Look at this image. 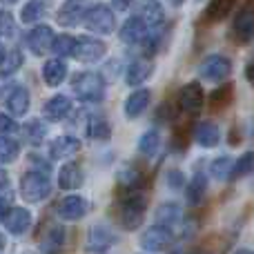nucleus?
<instances>
[{"instance_id": "nucleus-15", "label": "nucleus", "mask_w": 254, "mask_h": 254, "mask_svg": "<svg viewBox=\"0 0 254 254\" xmlns=\"http://www.w3.org/2000/svg\"><path fill=\"white\" fill-rule=\"evenodd\" d=\"M80 149V140L76 138V136H58V138L52 140V145H49V156L52 158H69L74 156L76 152Z\"/></svg>"}, {"instance_id": "nucleus-9", "label": "nucleus", "mask_w": 254, "mask_h": 254, "mask_svg": "<svg viewBox=\"0 0 254 254\" xmlns=\"http://www.w3.org/2000/svg\"><path fill=\"white\" fill-rule=\"evenodd\" d=\"M234 36L239 38V43L246 45L252 40L254 36V11L252 4H246V7L239 11V16L234 18Z\"/></svg>"}, {"instance_id": "nucleus-1", "label": "nucleus", "mask_w": 254, "mask_h": 254, "mask_svg": "<svg viewBox=\"0 0 254 254\" xmlns=\"http://www.w3.org/2000/svg\"><path fill=\"white\" fill-rule=\"evenodd\" d=\"M71 87H74V92L78 94L80 101H87V103L103 101V94H105V83H103V76L101 74H94V71H83V74H76Z\"/></svg>"}, {"instance_id": "nucleus-28", "label": "nucleus", "mask_w": 254, "mask_h": 254, "mask_svg": "<svg viewBox=\"0 0 254 254\" xmlns=\"http://www.w3.org/2000/svg\"><path fill=\"white\" fill-rule=\"evenodd\" d=\"M234 2L237 0H210V4H207L205 9V18L207 20H223L225 16L230 13V9L234 7Z\"/></svg>"}, {"instance_id": "nucleus-35", "label": "nucleus", "mask_w": 254, "mask_h": 254, "mask_svg": "<svg viewBox=\"0 0 254 254\" xmlns=\"http://www.w3.org/2000/svg\"><path fill=\"white\" fill-rule=\"evenodd\" d=\"M74 36H69V34H63V36H58V38H54L52 40V49H54V54L56 56H61V58H65V56H69L71 54V49H74Z\"/></svg>"}, {"instance_id": "nucleus-47", "label": "nucleus", "mask_w": 254, "mask_h": 254, "mask_svg": "<svg viewBox=\"0 0 254 254\" xmlns=\"http://www.w3.org/2000/svg\"><path fill=\"white\" fill-rule=\"evenodd\" d=\"M2 56H4V52H2V47H0V61H2Z\"/></svg>"}, {"instance_id": "nucleus-48", "label": "nucleus", "mask_w": 254, "mask_h": 254, "mask_svg": "<svg viewBox=\"0 0 254 254\" xmlns=\"http://www.w3.org/2000/svg\"><path fill=\"white\" fill-rule=\"evenodd\" d=\"M2 2H7V4H9V2H16V0H2Z\"/></svg>"}, {"instance_id": "nucleus-25", "label": "nucleus", "mask_w": 254, "mask_h": 254, "mask_svg": "<svg viewBox=\"0 0 254 254\" xmlns=\"http://www.w3.org/2000/svg\"><path fill=\"white\" fill-rule=\"evenodd\" d=\"M7 110L13 116H25L29 110V92L25 87H16L7 98Z\"/></svg>"}, {"instance_id": "nucleus-34", "label": "nucleus", "mask_w": 254, "mask_h": 254, "mask_svg": "<svg viewBox=\"0 0 254 254\" xmlns=\"http://www.w3.org/2000/svg\"><path fill=\"white\" fill-rule=\"evenodd\" d=\"M25 138L29 140L31 145H38V143H43V138H45V134H47V129H45V125L40 123V121H29V123L25 125Z\"/></svg>"}, {"instance_id": "nucleus-29", "label": "nucleus", "mask_w": 254, "mask_h": 254, "mask_svg": "<svg viewBox=\"0 0 254 254\" xmlns=\"http://www.w3.org/2000/svg\"><path fill=\"white\" fill-rule=\"evenodd\" d=\"M87 131H89V136L96 140H107L112 136V127L107 123V119H103V116H89Z\"/></svg>"}, {"instance_id": "nucleus-33", "label": "nucleus", "mask_w": 254, "mask_h": 254, "mask_svg": "<svg viewBox=\"0 0 254 254\" xmlns=\"http://www.w3.org/2000/svg\"><path fill=\"white\" fill-rule=\"evenodd\" d=\"M43 13H45V0H29V2L22 7L20 18L25 22H36Z\"/></svg>"}, {"instance_id": "nucleus-12", "label": "nucleus", "mask_w": 254, "mask_h": 254, "mask_svg": "<svg viewBox=\"0 0 254 254\" xmlns=\"http://www.w3.org/2000/svg\"><path fill=\"white\" fill-rule=\"evenodd\" d=\"M2 223L7 225V230L11 234H25L31 225V214L25 207H11V210H7Z\"/></svg>"}, {"instance_id": "nucleus-11", "label": "nucleus", "mask_w": 254, "mask_h": 254, "mask_svg": "<svg viewBox=\"0 0 254 254\" xmlns=\"http://www.w3.org/2000/svg\"><path fill=\"white\" fill-rule=\"evenodd\" d=\"M87 214V201L80 196H65L58 203V216L63 221H78Z\"/></svg>"}, {"instance_id": "nucleus-23", "label": "nucleus", "mask_w": 254, "mask_h": 254, "mask_svg": "<svg viewBox=\"0 0 254 254\" xmlns=\"http://www.w3.org/2000/svg\"><path fill=\"white\" fill-rule=\"evenodd\" d=\"M65 76H67V65L63 61H58V58L56 61H47L43 65V78L49 87H58L65 80Z\"/></svg>"}, {"instance_id": "nucleus-2", "label": "nucleus", "mask_w": 254, "mask_h": 254, "mask_svg": "<svg viewBox=\"0 0 254 254\" xmlns=\"http://www.w3.org/2000/svg\"><path fill=\"white\" fill-rule=\"evenodd\" d=\"M20 194L27 203H40L52 194V183H49L47 174L40 172H27L20 179Z\"/></svg>"}, {"instance_id": "nucleus-10", "label": "nucleus", "mask_w": 254, "mask_h": 254, "mask_svg": "<svg viewBox=\"0 0 254 254\" xmlns=\"http://www.w3.org/2000/svg\"><path fill=\"white\" fill-rule=\"evenodd\" d=\"M52 40H54V31L47 25H38L27 36V45H29V49L36 56H43L45 52H49L52 49Z\"/></svg>"}, {"instance_id": "nucleus-5", "label": "nucleus", "mask_w": 254, "mask_h": 254, "mask_svg": "<svg viewBox=\"0 0 254 254\" xmlns=\"http://www.w3.org/2000/svg\"><path fill=\"white\" fill-rule=\"evenodd\" d=\"M107 47L103 40L98 38H89V36H78L74 40V49H71V56H76L83 63H96L105 56Z\"/></svg>"}, {"instance_id": "nucleus-36", "label": "nucleus", "mask_w": 254, "mask_h": 254, "mask_svg": "<svg viewBox=\"0 0 254 254\" xmlns=\"http://www.w3.org/2000/svg\"><path fill=\"white\" fill-rule=\"evenodd\" d=\"M232 94H234V87L230 83H225V85H221L219 89H214L212 92V105L214 107H225L230 101H232Z\"/></svg>"}, {"instance_id": "nucleus-8", "label": "nucleus", "mask_w": 254, "mask_h": 254, "mask_svg": "<svg viewBox=\"0 0 254 254\" xmlns=\"http://www.w3.org/2000/svg\"><path fill=\"white\" fill-rule=\"evenodd\" d=\"M203 98H205V94H203L201 83H190V85H185V87L179 92L181 107H183L185 112H190V114H196V112L201 110V107H203Z\"/></svg>"}, {"instance_id": "nucleus-17", "label": "nucleus", "mask_w": 254, "mask_h": 254, "mask_svg": "<svg viewBox=\"0 0 254 254\" xmlns=\"http://www.w3.org/2000/svg\"><path fill=\"white\" fill-rule=\"evenodd\" d=\"M85 13V0H65L58 9V22L67 27H74Z\"/></svg>"}, {"instance_id": "nucleus-21", "label": "nucleus", "mask_w": 254, "mask_h": 254, "mask_svg": "<svg viewBox=\"0 0 254 254\" xmlns=\"http://www.w3.org/2000/svg\"><path fill=\"white\" fill-rule=\"evenodd\" d=\"M45 116L49 121H63L71 112V101L67 96H54L45 103Z\"/></svg>"}, {"instance_id": "nucleus-19", "label": "nucleus", "mask_w": 254, "mask_h": 254, "mask_svg": "<svg viewBox=\"0 0 254 254\" xmlns=\"http://www.w3.org/2000/svg\"><path fill=\"white\" fill-rule=\"evenodd\" d=\"M58 185L63 190H76L83 185V170H80L76 163H67L61 167V174H58Z\"/></svg>"}, {"instance_id": "nucleus-6", "label": "nucleus", "mask_w": 254, "mask_h": 254, "mask_svg": "<svg viewBox=\"0 0 254 254\" xmlns=\"http://www.w3.org/2000/svg\"><path fill=\"white\" fill-rule=\"evenodd\" d=\"M230 74H232V63L225 56H207L201 65V76L212 83L225 80Z\"/></svg>"}, {"instance_id": "nucleus-45", "label": "nucleus", "mask_w": 254, "mask_h": 254, "mask_svg": "<svg viewBox=\"0 0 254 254\" xmlns=\"http://www.w3.org/2000/svg\"><path fill=\"white\" fill-rule=\"evenodd\" d=\"M170 2H172V4H174V7H179V4H183V2H185V0H170Z\"/></svg>"}, {"instance_id": "nucleus-24", "label": "nucleus", "mask_w": 254, "mask_h": 254, "mask_svg": "<svg viewBox=\"0 0 254 254\" xmlns=\"http://www.w3.org/2000/svg\"><path fill=\"white\" fill-rule=\"evenodd\" d=\"M205 190H207V179L201 172H196V174L190 179V183L185 185V198H188L190 205H198V203L203 201Z\"/></svg>"}, {"instance_id": "nucleus-14", "label": "nucleus", "mask_w": 254, "mask_h": 254, "mask_svg": "<svg viewBox=\"0 0 254 254\" xmlns=\"http://www.w3.org/2000/svg\"><path fill=\"white\" fill-rule=\"evenodd\" d=\"M147 29L149 27L145 25L138 16H134V18H129L123 27H121V40H123L125 45H138V43H143L145 40Z\"/></svg>"}, {"instance_id": "nucleus-4", "label": "nucleus", "mask_w": 254, "mask_h": 254, "mask_svg": "<svg viewBox=\"0 0 254 254\" xmlns=\"http://www.w3.org/2000/svg\"><path fill=\"white\" fill-rule=\"evenodd\" d=\"M116 25L114 11L105 4H96L92 7L87 13H85V27L89 31H96V34H112Z\"/></svg>"}, {"instance_id": "nucleus-7", "label": "nucleus", "mask_w": 254, "mask_h": 254, "mask_svg": "<svg viewBox=\"0 0 254 254\" xmlns=\"http://www.w3.org/2000/svg\"><path fill=\"white\" fill-rule=\"evenodd\" d=\"M170 243H172V230L165 228V225H154V228H149L147 232L143 234V239H140V246L147 252L165 250Z\"/></svg>"}, {"instance_id": "nucleus-38", "label": "nucleus", "mask_w": 254, "mask_h": 254, "mask_svg": "<svg viewBox=\"0 0 254 254\" xmlns=\"http://www.w3.org/2000/svg\"><path fill=\"white\" fill-rule=\"evenodd\" d=\"M230 172H232V158L223 156L212 163V174H214L216 179H230Z\"/></svg>"}, {"instance_id": "nucleus-46", "label": "nucleus", "mask_w": 254, "mask_h": 254, "mask_svg": "<svg viewBox=\"0 0 254 254\" xmlns=\"http://www.w3.org/2000/svg\"><path fill=\"white\" fill-rule=\"evenodd\" d=\"M4 248V239H2V234H0V250Z\"/></svg>"}, {"instance_id": "nucleus-30", "label": "nucleus", "mask_w": 254, "mask_h": 254, "mask_svg": "<svg viewBox=\"0 0 254 254\" xmlns=\"http://www.w3.org/2000/svg\"><path fill=\"white\" fill-rule=\"evenodd\" d=\"M20 154V145L9 136H0V163H13Z\"/></svg>"}, {"instance_id": "nucleus-16", "label": "nucleus", "mask_w": 254, "mask_h": 254, "mask_svg": "<svg viewBox=\"0 0 254 254\" xmlns=\"http://www.w3.org/2000/svg\"><path fill=\"white\" fill-rule=\"evenodd\" d=\"M116 241V237L112 234V230L107 225H94L89 230V241H87V250L89 252H103Z\"/></svg>"}, {"instance_id": "nucleus-27", "label": "nucleus", "mask_w": 254, "mask_h": 254, "mask_svg": "<svg viewBox=\"0 0 254 254\" xmlns=\"http://www.w3.org/2000/svg\"><path fill=\"white\" fill-rule=\"evenodd\" d=\"M181 214H183V212H181V207L176 205V203H163L156 210V221H158V225L172 228L174 223L181 221Z\"/></svg>"}, {"instance_id": "nucleus-22", "label": "nucleus", "mask_w": 254, "mask_h": 254, "mask_svg": "<svg viewBox=\"0 0 254 254\" xmlns=\"http://www.w3.org/2000/svg\"><path fill=\"white\" fill-rule=\"evenodd\" d=\"M149 96H152V94H149L147 89H138V92L131 94V96L125 101V114H127V119H138V116L143 114L145 110H147Z\"/></svg>"}, {"instance_id": "nucleus-26", "label": "nucleus", "mask_w": 254, "mask_h": 254, "mask_svg": "<svg viewBox=\"0 0 254 254\" xmlns=\"http://www.w3.org/2000/svg\"><path fill=\"white\" fill-rule=\"evenodd\" d=\"M143 172L136 170V167H123L119 172V185L125 192H136V190L143 185Z\"/></svg>"}, {"instance_id": "nucleus-20", "label": "nucleus", "mask_w": 254, "mask_h": 254, "mask_svg": "<svg viewBox=\"0 0 254 254\" xmlns=\"http://www.w3.org/2000/svg\"><path fill=\"white\" fill-rule=\"evenodd\" d=\"M154 65L152 61H145V58H138L134 61L129 67H127V85H140L152 76Z\"/></svg>"}, {"instance_id": "nucleus-13", "label": "nucleus", "mask_w": 254, "mask_h": 254, "mask_svg": "<svg viewBox=\"0 0 254 254\" xmlns=\"http://www.w3.org/2000/svg\"><path fill=\"white\" fill-rule=\"evenodd\" d=\"M136 16L147 27H158L163 22V18H165V11H163L158 0H138V11H136Z\"/></svg>"}, {"instance_id": "nucleus-37", "label": "nucleus", "mask_w": 254, "mask_h": 254, "mask_svg": "<svg viewBox=\"0 0 254 254\" xmlns=\"http://www.w3.org/2000/svg\"><path fill=\"white\" fill-rule=\"evenodd\" d=\"M252 167V154L246 152L237 163H232V172H230V179H241L243 174H248Z\"/></svg>"}, {"instance_id": "nucleus-44", "label": "nucleus", "mask_w": 254, "mask_h": 254, "mask_svg": "<svg viewBox=\"0 0 254 254\" xmlns=\"http://www.w3.org/2000/svg\"><path fill=\"white\" fill-rule=\"evenodd\" d=\"M7 183H9V176H7V172H4V170H0V190H4V188H7Z\"/></svg>"}, {"instance_id": "nucleus-42", "label": "nucleus", "mask_w": 254, "mask_h": 254, "mask_svg": "<svg viewBox=\"0 0 254 254\" xmlns=\"http://www.w3.org/2000/svg\"><path fill=\"white\" fill-rule=\"evenodd\" d=\"M112 4H114L119 11H125V9H129V4H131V0H112Z\"/></svg>"}, {"instance_id": "nucleus-32", "label": "nucleus", "mask_w": 254, "mask_h": 254, "mask_svg": "<svg viewBox=\"0 0 254 254\" xmlns=\"http://www.w3.org/2000/svg\"><path fill=\"white\" fill-rule=\"evenodd\" d=\"M20 65H22V54L18 52V49H13V52H9L7 56H2V61H0V74L11 76L16 69H20Z\"/></svg>"}, {"instance_id": "nucleus-18", "label": "nucleus", "mask_w": 254, "mask_h": 254, "mask_svg": "<svg viewBox=\"0 0 254 254\" xmlns=\"http://www.w3.org/2000/svg\"><path fill=\"white\" fill-rule=\"evenodd\" d=\"M194 136H196V143L203 145V147H214L221 138L219 125L212 123V121H203L194 127Z\"/></svg>"}, {"instance_id": "nucleus-41", "label": "nucleus", "mask_w": 254, "mask_h": 254, "mask_svg": "<svg viewBox=\"0 0 254 254\" xmlns=\"http://www.w3.org/2000/svg\"><path fill=\"white\" fill-rule=\"evenodd\" d=\"M0 131H16V123L2 112H0Z\"/></svg>"}, {"instance_id": "nucleus-3", "label": "nucleus", "mask_w": 254, "mask_h": 254, "mask_svg": "<svg viewBox=\"0 0 254 254\" xmlns=\"http://www.w3.org/2000/svg\"><path fill=\"white\" fill-rule=\"evenodd\" d=\"M119 219L125 230H136L143 223V219H145V196L143 194L129 192V196L121 203Z\"/></svg>"}, {"instance_id": "nucleus-40", "label": "nucleus", "mask_w": 254, "mask_h": 254, "mask_svg": "<svg viewBox=\"0 0 254 254\" xmlns=\"http://www.w3.org/2000/svg\"><path fill=\"white\" fill-rule=\"evenodd\" d=\"M167 185H170L172 190H181L185 185L183 174H181L179 170H170V172H167Z\"/></svg>"}, {"instance_id": "nucleus-43", "label": "nucleus", "mask_w": 254, "mask_h": 254, "mask_svg": "<svg viewBox=\"0 0 254 254\" xmlns=\"http://www.w3.org/2000/svg\"><path fill=\"white\" fill-rule=\"evenodd\" d=\"M7 210H9V203L4 201V198H0V221L4 219V214H7Z\"/></svg>"}, {"instance_id": "nucleus-39", "label": "nucleus", "mask_w": 254, "mask_h": 254, "mask_svg": "<svg viewBox=\"0 0 254 254\" xmlns=\"http://www.w3.org/2000/svg\"><path fill=\"white\" fill-rule=\"evenodd\" d=\"M13 34V16L9 11H0V38H9Z\"/></svg>"}, {"instance_id": "nucleus-31", "label": "nucleus", "mask_w": 254, "mask_h": 254, "mask_svg": "<svg viewBox=\"0 0 254 254\" xmlns=\"http://www.w3.org/2000/svg\"><path fill=\"white\" fill-rule=\"evenodd\" d=\"M158 145H161V136H158V131H156V129L145 131V134L140 136V140H138V149H140L143 154H147V156L156 154Z\"/></svg>"}]
</instances>
